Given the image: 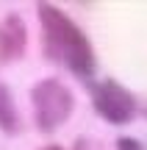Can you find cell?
<instances>
[{"label":"cell","mask_w":147,"mask_h":150,"mask_svg":"<svg viewBox=\"0 0 147 150\" xmlns=\"http://www.w3.org/2000/svg\"><path fill=\"white\" fill-rule=\"evenodd\" d=\"M31 97H33V111H36V125L42 134H53L61 122L70 120L72 108H75V97H72L70 86H64L56 78L39 81Z\"/></svg>","instance_id":"7a4b0ae2"},{"label":"cell","mask_w":147,"mask_h":150,"mask_svg":"<svg viewBox=\"0 0 147 150\" xmlns=\"http://www.w3.org/2000/svg\"><path fill=\"white\" fill-rule=\"evenodd\" d=\"M39 22H42V39H44V53L50 61L67 64L75 75L89 78L94 72V50L89 45L86 33L56 6L42 3L39 6Z\"/></svg>","instance_id":"6da1fadb"},{"label":"cell","mask_w":147,"mask_h":150,"mask_svg":"<svg viewBox=\"0 0 147 150\" xmlns=\"http://www.w3.org/2000/svg\"><path fill=\"white\" fill-rule=\"evenodd\" d=\"M25 50V22L20 17H6L0 25V59H17Z\"/></svg>","instance_id":"277c9868"},{"label":"cell","mask_w":147,"mask_h":150,"mask_svg":"<svg viewBox=\"0 0 147 150\" xmlns=\"http://www.w3.org/2000/svg\"><path fill=\"white\" fill-rule=\"evenodd\" d=\"M117 145H120V150H142V145H139L136 139H128V136H122Z\"/></svg>","instance_id":"8992f818"},{"label":"cell","mask_w":147,"mask_h":150,"mask_svg":"<svg viewBox=\"0 0 147 150\" xmlns=\"http://www.w3.org/2000/svg\"><path fill=\"white\" fill-rule=\"evenodd\" d=\"M0 131H6V134L20 131V114H17L14 97H11L6 83H0Z\"/></svg>","instance_id":"5b68a950"},{"label":"cell","mask_w":147,"mask_h":150,"mask_svg":"<svg viewBox=\"0 0 147 150\" xmlns=\"http://www.w3.org/2000/svg\"><path fill=\"white\" fill-rule=\"evenodd\" d=\"M92 100H94V108H97L100 117H106L108 122L114 125H122L136 114V100L133 95L120 86L117 81H103L92 89Z\"/></svg>","instance_id":"3957f363"}]
</instances>
